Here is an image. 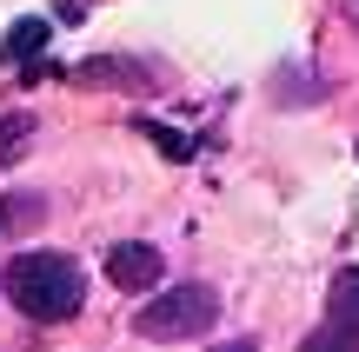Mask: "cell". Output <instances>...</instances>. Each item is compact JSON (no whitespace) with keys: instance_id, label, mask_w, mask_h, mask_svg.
Here are the masks:
<instances>
[{"instance_id":"1","label":"cell","mask_w":359,"mask_h":352,"mask_svg":"<svg viewBox=\"0 0 359 352\" xmlns=\"http://www.w3.org/2000/svg\"><path fill=\"white\" fill-rule=\"evenodd\" d=\"M0 286H7V300L20 306L34 326H67V319L87 306V273H80V260H67V253H20Z\"/></svg>"},{"instance_id":"2","label":"cell","mask_w":359,"mask_h":352,"mask_svg":"<svg viewBox=\"0 0 359 352\" xmlns=\"http://www.w3.org/2000/svg\"><path fill=\"white\" fill-rule=\"evenodd\" d=\"M140 339H206V332L219 326V293L200 286V279H187V286H167L160 300L140 306Z\"/></svg>"},{"instance_id":"3","label":"cell","mask_w":359,"mask_h":352,"mask_svg":"<svg viewBox=\"0 0 359 352\" xmlns=\"http://www.w3.org/2000/svg\"><path fill=\"white\" fill-rule=\"evenodd\" d=\"M107 279L120 293H154L167 279V253L147 246V239H120V246H107Z\"/></svg>"},{"instance_id":"4","label":"cell","mask_w":359,"mask_h":352,"mask_svg":"<svg viewBox=\"0 0 359 352\" xmlns=\"http://www.w3.org/2000/svg\"><path fill=\"white\" fill-rule=\"evenodd\" d=\"M326 313H333V326L359 346V266H339V273H333V286H326Z\"/></svg>"},{"instance_id":"5","label":"cell","mask_w":359,"mask_h":352,"mask_svg":"<svg viewBox=\"0 0 359 352\" xmlns=\"http://www.w3.org/2000/svg\"><path fill=\"white\" fill-rule=\"evenodd\" d=\"M40 47H47V20H20V27H13V40L0 47V66H7V60H34Z\"/></svg>"},{"instance_id":"6","label":"cell","mask_w":359,"mask_h":352,"mask_svg":"<svg viewBox=\"0 0 359 352\" xmlns=\"http://www.w3.org/2000/svg\"><path fill=\"white\" fill-rule=\"evenodd\" d=\"M27 133H34V113H7L0 120V167H13V160L27 153Z\"/></svg>"},{"instance_id":"7","label":"cell","mask_w":359,"mask_h":352,"mask_svg":"<svg viewBox=\"0 0 359 352\" xmlns=\"http://www.w3.org/2000/svg\"><path fill=\"white\" fill-rule=\"evenodd\" d=\"M140 66H127V60H80V66H67V80L74 87H93V80H133Z\"/></svg>"},{"instance_id":"8","label":"cell","mask_w":359,"mask_h":352,"mask_svg":"<svg viewBox=\"0 0 359 352\" xmlns=\"http://www.w3.org/2000/svg\"><path fill=\"white\" fill-rule=\"evenodd\" d=\"M40 213H47L40 199H20V193H13L7 206H0V220H7V226H40Z\"/></svg>"}]
</instances>
